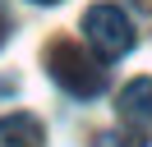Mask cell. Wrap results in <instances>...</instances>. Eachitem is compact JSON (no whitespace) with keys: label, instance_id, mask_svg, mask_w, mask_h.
Returning a JSON list of instances; mask_svg holds the SVG:
<instances>
[{"label":"cell","instance_id":"6da1fadb","mask_svg":"<svg viewBox=\"0 0 152 147\" xmlns=\"http://www.w3.org/2000/svg\"><path fill=\"white\" fill-rule=\"evenodd\" d=\"M46 69H51V78H56L69 97H78V101L97 97V92L106 87V69L78 41H51L46 46Z\"/></svg>","mask_w":152,"mask_h":147},{"label":"cell","instance_id":"7a4b0ae2","mask_svg":"<svg viewBox=\"0 0 152 147\" xmlns=\"http://www.w3.org/2000/svg\"><path fill=\"white\" fill-rule=\"evenodd\" d=\"M83 37L102 60H120V55L134 51V28L120 5H92L83 14Z\"/></svg>","mask_w":152,"mask_h":147},{"label":"cell","instance_id":"3957f363","mask_svg":"<svg viewBox=\"0 0 152 147\" xmlns=\"http://www.w3.org/2000/svg\"><path fill=\"white\" fill-rule=\"evenodd\" d=\"M120 119L134 129V133H148L152 129V78H134L120 87V101H115Z\"/></svg>","mask_w":152,"mask_h":147},{"label":"cell","instance_id":"277c9868","mask_svg":"<svg viewBox=\"0 0 152 147\" xmlns=\"http://www.w3.org/2000/svg\"><path fill=\"white\" fill-rule=\"evenodd\" d=\"M42 143H46V129H42L37 115L14 110V115L0 119V147H42Z\"/></svg>","mask_w":152,"mask_h":147},{"label":"cell","instance_id":"5b68a950","mask_svg":"<svg viewBox=\"0 0 152 147\" xmlns=\"http://www.w3.org/2000/svg\"><path fill=\"white\" fill-rule=\"evenodd\" d=\"M92 147H148V138L143 133H115V129H106V133L92 138Z\"/></svg>","mask_w":152,"mask_h":147},{"label":"cell","instance_id":"8992f818","mask_svg":"<svg viewBox=\"0 0 152 147\" xmlns=\"http://www.w3.org/2000/svg\"><path fill=\"white\" fill-rule=\"evenodd\" d=\"M10 28H14V18H10V9H5V0H0V46L10 41Z\"/></svg>","mask_w":152,"mask_h":147},{"label":"cell","instance_id":"52a82bcc","mask_svg":"<svg viewBox=\"0 0 152 147\" xmlns=\"http://www.w3.org/2000/svg\"><path fill=\"white\" fill-rule=\"evenodd\" d=\"M37 5H56V0H37Z\"/></svg>","mask_w":152,"mask_h":147}]
</instances>
